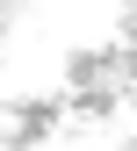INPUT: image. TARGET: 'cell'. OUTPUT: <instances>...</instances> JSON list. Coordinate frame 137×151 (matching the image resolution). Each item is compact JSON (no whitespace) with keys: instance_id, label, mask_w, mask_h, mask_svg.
Wrapping results in <instances>:
<instances>
[{"instance_id":"6da1fadb","label":"cell","mask_w":137,"mask_h":151,"mask_svg":"<svg viewBox=\"0 0 137 151\" xmlns=\"http://www.w3.org/2000/svg\"><path fill=\"white\" fill-rule=\"evenodd\" d=\"M130 58H137V36H130Z\"/></svg>"}]
</instances>
